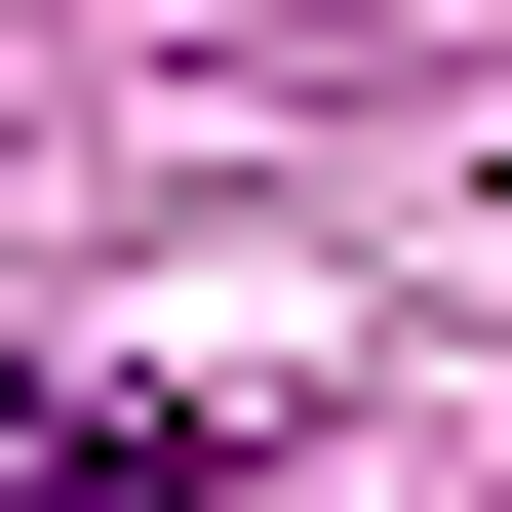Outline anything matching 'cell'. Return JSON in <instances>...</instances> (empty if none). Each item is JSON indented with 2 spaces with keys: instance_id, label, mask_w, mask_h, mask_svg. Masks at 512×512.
I'll use <instances>...</instances> for the list:
<instances>
[{
  "instance_id": "cell-1",
  "label": "cell",
  "mask_w": 512,
  "mask_h": 512,
  "mask_svg": "<svg viewBox=\"0 0 512 512\" xmlns=\"http://www.w3.org/2000/svg\"><path fill=\"white\" fill-rule=\"evenodd\" d=\"M197 434H158V394H0V512H158Z\"/></svg>"
}]
</instances>
